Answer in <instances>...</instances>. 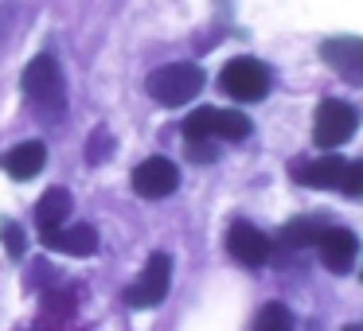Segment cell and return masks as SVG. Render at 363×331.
Returning a JSON list of instances; mask_svg holds the SVG:
<instances>
[{
    "label": "cell",
    "instance_id": "cell-1",
    "mask_svg": "<svg viewBox=\"0 0 363 331\" xmlns=\"http://www.w3.org/2000/svg\"><path fill=\"white\" fill-rule=\"evenodd\" d=\"M24 94L43 117L55 121L67 110V79L59 71V63L51 55H35L24 71Z\"/></svg>",
    "mask_w": 363,
    "mask_h": 331
},
{
    "label": "cell",
    "instance_id": "cell-2",
    "mask_svg": "<svg viewBox=\"0 0 363 331\" xmlns=\"http://www.w3.org/2000/svg\"><path fill=\"white\" fill-rule=\"evenodd\" d=\"M149 98L157 105H188L203 90V71L196 63H168L149 74Z\"/></svg>",
    "mask_w": 363,
    "mask_h": 331
},
{
    "label": "cell",
    "instance_id": "cell-3",
    "mask_svg": "<svg viewBox=\"0 0 363 331\" xmlns=\"http://www.w3.org/2000/svg\"><path fill=\"white\" fill-rule=\"evenodd\" d=\"M184 137H188V141L207 137V141H227V144L230 141H246V137H250V117L203 105V110H196V113L184 117Z\"/></svg>",
    "mask_w": 363,
    "mask_h": 331
},
{
    "label": "cell",
    "instance_id": "cell-4",
    "mask_svg": "<svg viewBox=\"0 0 363 331\" xmlns=\"http://www.w3.org/2000/svg\"><path fill=\"white\" fill-rule=\"evenodd\" d=\"M219 86L223 94H230L235 102H262V98L269 94V86H274V79H269V66H262L258 59H230L227 66H223L219 74Z\"/></svg>",
    "mask_w": 363,
    "mask_h": 331
},
{
    "label": "cell",
    "instance_id": "cell-5",
    "mask_svg": "<svg viewBox=\"0 0 363 331\" xmlns=\"http://www.w3.org/2000/svg\"><path fill=\"white\" fill-rule=\"evenodd\" d=\"M359 129V113L352 110L347 102H340V98H328V102L316 105V121H313V141L320 144V149H336V144H344L347 137Z\"/></svg>",
    "mask_w": 363,
    "mask_h": 331
},
{
    "label": "cell",
    "instance_id": "cell-6",
    "mask_svg": "<svg viewBox=\"0 0 363 331\" xmlns=\"http://www.w3.org/2000/svg\"><path fill=\"white\" fill-rule=\"evenodd\" d=\"M168 281H172V257L168 253H152L149 265H145L141 281L125 292L129 308H157L168 296Z\"/></svg>",
    "mask_w": 363,
    "mask_h": 331
},
{
    "label": "cell",
    "instance_id": "cell-7",
    "mask_svg": "<svg viewBox=\"0 0 363 331\" xmlns=\"http://www.w3.org/2000/svg\"><path fill=\"white\" fill-rule=\"evenodd\" d=\"M320 59L352 86H363V40L359 35H332L320 43Z\"/></svg>",
    "mask_w": 363,
    "mask_h": 331
},
{
    "label": "cell",
    "instance_id": "cell-8",
    "mask_svg": "<svg viewBox=\"0 0 363 331\" xmlns=\"http://www.w3.org/2000/svg\"><path fill=\"white\" fill-rule=\"evenodd\" d=\"M176 187H180V172H176L172 160L149 156V160H141V164H137V172H133V191H137V195L164 199V195H172Z\"/></svg>",
    "mask_w": 363,
    "mask_h": 331
},
{
    "label": "cell",
    "instance_id": "cell-9",
    "mask_svg": "<svg viewBox=\"0 0 363 331\" xmlns=\"http://www.w3.org/2000/svg\"><path fill=\"white\" fill-rule=\"evenodd\" d=\"M227 250L235 261H242V265L258 269L269 261V253H274V245H269V238L262 234L258 226H250V222H235V226L227 230Z\"/></svg>",
    "mask_w": 363,
    "mask_h": 331
},
{
    "label": "cell",
    "instance_id": "cell-10",
    "mask_svg": "<svg viewBox=\"0 0 363 331\" xmlns=\"http://www.w3.org/2000/svg\"><path fill=\"white\" fill-rule=\"evenodd\" d=\"M40 242L48 250H59V253H71V257H90L98 253V234L94 226H55V230H40Z\"/></svg>",
    "mask_w": 363,
    "mask_h": 331
},
{
    "label": "cell",
    "instance_id": "cell-11",
    "mask_svg": "<svg viewBox=\"0 0 363 331\" xmlns=\"http://www.w3.org/2000/svg\"><path fill=\"white\" fill-rule=\"evenodd\" d=\"M43 164H48V149H43L40 141H24V144H16L12 152L0 156V168H4L12 180H32V175H40Z\"/></svg>",
    "mask_w": 363,
    "mask_h": 331
},
{
    "label": "cell",
    "instance_id": "cell-12",
    "mask_svg": "<svg viewBox=\"0 0 363 331\" xmlns=\"http://www.w3.org/2000/svg\"><path fill=\"white\" fill-rule=\"evenodd\" d=\"M316 242H320V257L332 273H347L352 269V261H355V234L352 230H324Z\"/></svg>",
    "mask_w": 363,
    "mask_h": 331
},
{
    "label": "cell",
    "instance_id": "cell-13",
    "mask_svg": "<svg viewBox=\"0 0 363 331\" xmlns=\"http://www.w3.org/2000/svg\"><path fill=\"white\" fill-rule=\"evenodd\" d=\"M71 191L67 187H48L40 195V203H35V222H40V230H55L63 226L67 219H71Z\"/></svg>",
    "mask_w": 363,
    "mask_h": 331
},
{
    "label": "cell",
    "instance_id": "cell-14",
    "mask_svg": "<svg viewBox=\"0 0 363 331\" xmlns=\"http://www.w3.org/2000/svg\"><path fill=\"white\" fill-rule=\"evenodd\" d=\"M344 164L347 160H340V156H324V160H316V164L301 168V183H305V187H340Z\"/></svg>",
    "mask_w": 363,
    "mask_h": 331
},
{
    "label": "cell",
    "instance_id": "cell-15",
    "mask_svg": "<svg viewBox=\"0 0 363 331\" xmlns=\"http://www.w3.org/2000/svg\"><path fill=\"white\" fill-rule=\"evenodd\" d=\"M254 331H293V315L285 304H266L258 312V320H254Z\"/></svg>",
    "mask_w": 363,
    "mask_h": 331
},
{
    "label": "cell",
    "instance_id": "cell-16",
    "mask_svg": "<svg viewBox=\"0 0 363 331\" xmlns=\"http://www.w3.org/2000/svg\"><path fill=\"white\" fill-rule=\"evenodd\" d=\"M324 230H328V226H324L320 219H297V222L285 226V242H289V245H308V242H316Z\"/></svg>",
    "mask_w": 363,
    "mask_h": 331
},
{
    "label": "cell",
    "instance_id": "cell-17",
    "mask_svg": "<svg viewBox=\"0 0 363 331\" xmlns=\"http://www.w3.org/2000/svg\"><path fill=\"white\" fill-rule=\"evenodd\" d=\"M110 156H113L110 129H94V133H90V144H86V160L90 164H102V160H110Z\"/></svg>",
    "mask_w": 363,
    "mask_h": 331
},
{
    "label": "cell",
    "instance_id": "cell-18",
    "mask_svg": "<svg viewBox=\"0 0 363 331\" xmlns=\"http://www.w3.org/2000/svg\"><path fill=\"white\" fill-rule=\"evenodd\" d=\"M340 191H344V195H363V160H352V164H344V175H340Z\"/></svg>",
    "mask_w": 363,
    "mask_h": 331
},
{
    "label": "cell",
    "instance_id": "cell-19",
    "mask_svg": "<svg viewBox=\"0 0 363 331\" xmlns=\"http://www.w3.org/2000/svg\"><path fill=\"white\" fill-rule=\"evenodd\" d=\"M0 238H4V250H9L12 257H24V230H20L16 222H4V226H0Z\"/></svg>",
    "mask_w": 363,
    "mask_h": 331
},
{
    "label": "cell",
    "instance_id": "cell-20",
    "mask_svg": "<svg viewBox=\"0 0 363 331\" xmlns=\"http://www.w3.org/2000/svg\"><path fill=\"white\" fill-rule=\"evenodd\" d=\"M188 156L196 160V164H211V160H215V144L207 141V137H199V141H188Z\"/></svg>",
    "mask_w": 363,
    "mask_h": 331
},
{
    "label": "cell",
    "instance_id": "cell-21",
    "mask_svg": "<svg viewBox=\"0 0 363 331\" xmlns=\"http://www.w3.org/2000/svg\"><path fill=\"white\" fill-rule=\"evenodd\" d=\"M344 331H363V323H347V327Z\"/></svg>",
    "mask_w": 363,
    "mask_h": 331
}]
</instances>
